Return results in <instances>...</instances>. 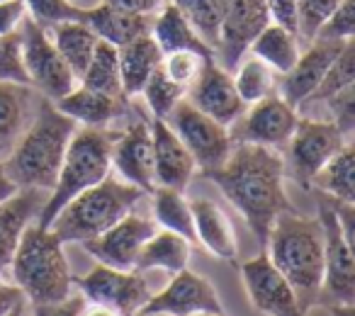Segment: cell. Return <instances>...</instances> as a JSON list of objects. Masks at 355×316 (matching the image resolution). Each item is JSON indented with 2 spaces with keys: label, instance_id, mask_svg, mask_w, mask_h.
<instances>
[{
  "label": "cell",
  "instance_id": "obj_1",
  "mask_svg": "<svg viewBox=\"0 0 355 316\" xmlns=\"http://www.w3.org/2000/svg\"><path fill=\"white\" fill-rule=\"evenodd\" d=\"M234 204L261 248L277 214L290 212L292 202L285 193V161L277 148L258 143H234L227 161L219 168L202 173Z\"/></svg>",
  "mask_w": 355,
  "mask_h": 316
},
{
  "label": "cell",
  "instance_id": "obj_2",
  "mask_svg": "<svg viewBox=\"0 0 355 316\" xmlns=\"http://www.w3.org/2000/svg\"><path fill=\"white\" fill-rule=\"evenodd\" d=\"M78 124L56 109L51 100L42 98L27 132L17 137L3 164L6 175L17 188H37L49 193L56 185L66 146Z\"/></svg>",
  "mask_w": 355,
  "mask_h": 316
},
{
  "label": "cell",
  "instance_id": "obj_3",
  "mask_svg": "<svg viewBox=\"0 0 355 316\" xmlns=\"http://www.w3.org/2000/svg\"><path fill=\"white\" fill-rule=\"evenodd\" d=\"M263 251L292 285L302 309L316 306L324 280V231L319 219L302 217L295 209L277 214Z\"/></svg>",
  "mask_w": 355,
  "mask_h": 316
},
{
  "label": "cell",
  "instance_id": "obj_4",
  "mask_svg": "<svg viewBox=\"0 0 355 316\" xmlns=\"http://www.w3.org/2000/svg\"><path fill=\"white\" fill-rule=\"evenodd\" d=\"M141 198L144 193L139 188L107 175L98 185L71 198L46 229H51L61 243L90 241L134 212Z\"/></svg>",
  "mask_w": 355,
  "mask_h": 316
},
{
  "label": "cell",
  "instance_id": "obj_5",
  "mask_svg": "<svg viewBox=\"0 0 355 316\" xmlns=\"http://www.w3.org/2000/svg\"><path fill=\"white\" fill-rule=\"evenodd\" d=\"M12 280L32 304H51L71 295L73 275L69 270L64 243L51 229L32 222L25 229L10 261Z\"/></svg>",
  "mask_w": 355,
  "mask_h": 316
},
{
  "label": "cell",
  "instance_id": "obj_6",
  "mask_svg": "<svg viewBox=\"0 0 355 316\" xmlns=\"http://www.w3.org/2000/svg\"><path fill=\"white\" fill-rule=\"evenodd\" d=\"M114 137L117 132H110L107 127H76L66 146L56 185L49 190V198L37 217L40 227L46 229L71 198L107 178L112 170L110 151H112Z\"/></svg>",
  "mask_w": 355,
  "mask_h": 316
},
{
  "label": "cell",
  "instance_id": "obj_7",
  "mask_svg": "<svg viewBox=\"0 0 355 316\" xmlns=\"http://www.w3.org/2000/svg\"><path fill=\"white\" fill-rule=\"evenodd\" d=\"M350 139L329 119L324 122V119L300 117L290 141L285 143V156H282L285 175H290L300 188L311 190L314 175Z\"/></svg>",
  "mask_w": 355,
  "mask_h": 316
},
{
  "label": "cell",
  "instance_id": "obj_8",
  "mask_svg": "<svg viewBox=\"0 0 355 316\" xmlns=\"http://www.w3.org/2000/svg\"><path fill=\"white\" fill-rule=\"evenodd\" d=\"M319 224L324 231V280L316 306L355 304V258L353 246L340 231L334 207L319 193Z\"/></svg>",
  "mask_w": 355,
  "mask_h": 316
},
{
  "label": "cell",
  "instance_id": "obj_9",
  "mask_svg": "<svg viewBox=\"0 0 355 316\" xmlns=\"http://www.w3.org/2000/svg\"><path fill=\"white\" fill-rule=\"evenodd\" d=\"M166 122L178 134V139L185 143L190 156L195 158L200 173L219 168L227 161L234 146L232 137H229V127L219 124L209 114L200 112L188 98H183L171 109Z\"/></svg>",
  "mask_w": 355,
  "mask_h": 316
},
{
  "label": "cell",
  "instance_id": "obj_10",
  "mask_svg": "<svg viewBox=\"0 0 355 316\" xmlns=\"http://www.w3.org/2000/svg\"><path fill=\"white\" fill-rule=\"evenodd\" d=\"M22 32V59L30 76V85L37 88L46 100L56 103L66 93L76 88L78 78L71 73L66 61L56 51L49 32L42 25H37L32 17H25L20 25Z\"/></svg>",
  "mask_w": 355,
  "mask_h": 316
},
{
  "label": "cell",
  "instance_id": "obj_11",
  "mask_svg": "<svg viewBox=\"0 0 355 316\" xmlns=\"http://www.w3.org/2000/svg\"><path fill=\"white\" fill-rule=\"evenodd\" d=\"M195 314H224L219 292L207 277L193 270H180L171 275V282L161 292L148 297L137 316H195Z\"/></svg>",
  "mask_w": 355,
  "mask_h": 316
},
{
  "label": "cell",
  "instance_id": "obj_12",
  "mask_svg": "<svg viewBox=\"0 0 355 316\" xmlns=\"http://www.w3.org/2000/svg\"><path fill=\"white\" fill-rule=\"evenodd\" d=\"M297 107L280 98L277 93L246 105L243 114L229 127L234 143H258L268 148H282L290 141L297 127Z\"/></svg>",
  "mask_w": 355,
  "mask_h": 316
},
{
  "label": "cell",
  "instance_id": "obj_13",
  "mask_svg": "<svg viewBox=\"0 0 355 316\" xmlns=\"http://www.w3.org/2000/svg\"><path fill=\"white\" fill-rule=\"evenodd\" d=\"M73 285L88 301L107 304L122 316H137V311L151 297L148 282L141 277V272L117 270V267L103 265V263H98L83 277H73Z\"/></svg>",
  "mask_w": 355,
  "mask_h": 316
},
{
  "label": "cell",
  "instance_id": "obj_14",
  "mask_svg": "<svg viewBox=\"0 0 355 316\" xmlns=\"http://www.w3.org/2000/svg\"><path fill=\"white\" fill-rule=\"evenodd\" d=\"M241 280L253 309L263 316H306L290 282L270 263L266 251L241 265Z\"/></svg>",
  "mask_w": 355,
  "mask_h": 316
},
{
  "label": "cell",
  "instance_id": "obj_15",
  "mask_svg": "<svg viewBox=\"0 0 355 316\" xmlns=\"http://www.w3.org/2000/svg\"><path fill=\"white\" fill-rule=\"evenodd\" d=\"M268 22L272 20L266 8V0H227V12H224L222 32H219V46L214 51L217 64L234 73L239 61L248 54L251 42Z\"/></svg>",
  "mask_w": 355,
  "mask_h": 316
},
{
  "label": "cell",
  "instance_id": "obj_16",
  "mask_svg": "<svg viewBox=\"0 0 355 316\" xmlns=\"http://www.w3.org/2000/svg\"><path fill=\"white\" fill-rule=\"evenodd\" d=\"M156 229L158 227L153 219L129 212L107 231L90 238V241H83V248L103 265L117 267V270H134L141 246L151 238Z\"/></svg>",
  "mask_w": 355,
  "mask_h": 316
},
{
  "label": "cell",
  "instance_id": "obj_17",
  "mask_svg": "<svg viewBox=\"0 0 355 316\" xmlns=\"http://www.w3.org/2000/svg\"><path fill=\"white\" fill-rule=\"evenodd\" d=\"M110 164L117 170L119 180L139 188L144 195H151L156 190L151 132L144 119H134L122 132H117L110 151Z\"/></svg>",
  "mask_w": 355,
  "mask_h": 316
},
{
  "label": "cell",
  "instance_id": "obj_18",
  "mask_svg": "<svg viewBox=\"0 0 355 316\" xmlns=\"http://www.w3.org/2000/svg\"><path fill=\"white\" fill-rule=\"evenodd\" d=\"M185 98L200 109V112L209 114L224 127H232L239 117L243 114L246 105L239 98L236 85H234L232 71L217 64V59H209L205 64L202 73L198 76L193 85L188 88Z\"/></svg>",
  "mask_w": 355,
  "mask_h": 316
},
{
  "label": "cell",
  "instance_id": "obj_19",
  "mask_svg": "<svg viewBox=\"0 0 355 316\" xmlns=\"http://www.w3.org/2000/svg\"><path fill=\"white\" fill-rule=\"evenodd\" d=\"M348 42V40H345ZM345 42L340 40H311L309 44H304V49L300 51V59L292 66L287 73L280 76V98L285 103H290L292 107H300L316 88H319L321 78L326 76L329 66L334 64V59L340 54Z\"/></svg>",
  "mask_w": 355,
  "mask_h": 316
},
{
  "label": "cell",
  "instance_id": "obj_20",
  "mask_svg": "<svg viewBox=\"0 0 355 316\" xmlns=\"http://www.w3.org/2000/svg\"><path fill=\"white\" fill-rule=\"evenodd\" d=\"M153 148V178L156 188H173L185 193L193 175L198 173L195 158L185 148V143L178 139V134L168 127L166 119L153 117L148 124Z\"/></svg>",
  "mask_w": 355,
  "mask_h": 316
},
{
  "label": "cell",
  "instance_id": "obj_21",
  "mask_svg": "<svg viewBox=\"0 0 355 316\" xmlns=\"http://www.w3.org/2000/svg\"><path fill=\"white\" fill-rule=\"evenodd\" d=\"M46 198V190L20 188L6 202H0V270L10 265L22 234L32 222H37Z\"/></svg>",
  "mask_w": 355,
  "mask_h": 316
},
{
  "label": "cell",
  "instance_id": "obj_22",
  "mask_svg": "<svg viewBox=\"0 0 355 316\" xmlns=\"http://www.w3.org/2000/svg\"><path fill=\"white\" fill-rule=\"evenodd\" d=\"M190 212H193L195 224V243H202L205 251H209L219 261H236V231H234L232 219L224 214V209L207 198H195L190 200Z\"/></svg>",
  "mask_w": 355,
  "mask_h": 316
},
{
  "label": "cell",
  "instance_id": "obj_23",
  "mask_svg": "<svg viewBox=\"0 0 355 316\" xmlns=\"http://www.w3.org/2000/svg\"><path fill=\"white\" fill-rule=\"evenodd\" d=\"M56 109L71 117L80 127H107L112 119L127 112V100L98 93L85 85H76L71 93L56 100Z\"/></svg>",
  "mask_w": 355,
  "mask_h": 316
},
{
  "label": "cell",
  "instance_id": "obj_24",
  "mask_svg": "<svg viewBox=\"0 0 355 316\" xmlns=\"http://www.w3.org/2000/svg\"><path fill=\"white\" fill-rule=\"evenodd\" d=\"M83 22L98 35V40L110 42L114 46H122L127 42L137 40L141 35H148L153 15H137V12H124L119 8H112L107 3L85 8Z\"/></svg>",
  "mask_w": 355,
  "mask_h": 316
},
{
  "label": "cell",
  "instance_id": "obj_25",
  "mask_svg": "<svg viewBox=\"0 0 355 316\" xmlns=\"http://www.w3.org/2000/svg\"><path fill=\"white\" fill-rule=\"evenodd\" d=\"M190 256H193V243L188 238L175 231H168V229H156L151 238L141 246L134 270H163L168 275H175L188 267Z\"/></svg>",
  "mask_w": 355,
  "mask_h": 316
},
{
  "label": "cell",
  "instance_id": "obj_26",
  "mask_svg": "<svg viewBox=\"0 0 355 316\" xmlns=\"http://www.w3.org/2000/svg\"><path fill=\"white\" fill-rule=\"evenodd\" d=\"M158 15L153 17L151 30L148 35L153 37V42L158 44L161 54H171V51H198V54L207 56V59H214V51L195 35V30L190 27V22L185 20V15L178 10L175 3H163V8H158Z\"/></svg>",
  "mask_w": 355,
  "mask_h": 316
},
{
  "label": "cell",
  "instance_id": "obj_27",
  "mask_svg": "<svg viewBox=\"0 0 355 316\" xmlns=\"http://www.w3.org/2000/svg\"><path fill=\"white\" fill-rule=\"evenodd\" d=\"M119 49V73H122V90L124 98L141 95L146 80L151 78L153 71L161 66L163 54L151 35H141L127 44L117 46Z\"/></svg>",
  "mask_w": 355,
  "mask_h": 316
},
{
  "label": "cell",
  "instance_id": "obj_28",
  "mask_svg": "<svg viewBox=\"0 0 355 316\" xmlns=\"http://www.w3.org/2000/svg\"><path fill=\"white\" fill-rule=\"evenodd\" d=\"M248 51H251V56L261 59L266 66H270L277 76H282L297 64L302 46L292 30L277 25V22H268V25L258 32L256 40L251 42Z\"/></svg>",
  "mask_w": 355,
  "mask_h": 316
},
{
  "label": "cell",
  "instance_id": "obj_29",
  "mask_svg": "<svg viewBox=\"0 0 355 316\" xmlns=\"http://www.w3.org/2000/svg\"><path fill=\"white\" fill-rule=\"evenodd\" d=\"M46 30H49L51 42H54L61 59L66 61V66L71 69V73L80 80L90 56H93L95 46H98V42H100L98 35H95L85 22H78V20L59 22V25H51V27H46Z\"/></svg>",
  "mask_w": 355,
  "mask_h": 316
},
{
  "label": "cell",
  "instance_id": "obj_30",
  "mask_svg": "<svg viewBox=\"0 0 355 316\" xmlns=\"http://www.w3.org/2000/svg\"><path fill=\"white\" fill-rule=\"evenodd\" d=\"M32 107V85L0 80V151L10 148L25 129Z\"/></svg>",
  "mask_w": 355,
  "mask_h": 316
},
{
  "label": "cell",
  "instance_id": "obj_31",
  "mask_svg": "<svg viewBox=\"0 0 355 316\" xmlns=\"http://www.w3.org/2000/svg\"><path fill=\"white\" fill-rule=\"evenodd\" d=\"M80 85H85V88H90V90H98V93L112 95V98H124L117 46L103 40L98 42V46H95L88 66H85L83 76H80Z\"/></svg>",
  "mask_w": 355,
  "mask_h": 316
},
{
  "label": "cell",
  "instance_id": "obj_32",
  "mask_svg": "<svg viewBox=\"0 0 355 316\" xmlns=\"http://www.w3.org/2000/svg\"><path fill=\"white\" fill-rule=\"evenodd\" d=\"M353 168H355V146L348 141L329 164L314 175L311 188L316 193L329 195V198L343 200V202H355V188H353Z\"/></svg>",
  "mask_w": 355,
  "mask_h": 316
},
{
  "label": "cell",
  "instance_id": "obj_33",
  "mask_svg": "<svg viewBox=\"0 0 355 316\" xmlns=\"http://www.w3.org/2000/svg\"><path fill=\"white\" fill-rule=\"evenodd\" d=\"M153 198V222L156 227L175 231L185 236L190 243H195V224L193 212H190V202L180 190L173 188H156L151 193Z\"/></svg>",
  "mask_w": 355,
  "mask_h": 316
},
{
  "label": "cell",
  "instance_id": "obj_34",
  "mask_svg": "<svg viewBox=\"0 0 355 316\" xmlns=\"http://www.w3.org/2000/svg\"><path fill=\"white\" fill-rule=\"evenodd\" d=\"M178 10L183 12L185 20L195 30V35L205 42L212 51L219 46V32H222L227 0H173Z\"/></svg>",
  "mask_w": 355,
  "mask_h": 316
},
{
  "label": "cell",
  "instance_id": "obj_35",
  "mask_svg": "<svg viewBox=\"0 0 355 316\" xmlns=\"http://www.w3.org/2000/svg\"><path fill=\"white\" fill-rule=\"evenodd\" d=\"M234 85H236L239 98L243 100V105H253L258 100L268 98V95L277 93V78L280 76L266 66L256 56H243L239 61V66L234 69Z\"/></svg>",
  "mask_w": 355,
  "mask_h": 316
},
{
  "label": "cell",
  "instance_id": "obj_36",
  "mask_svg": "<svg viewBox=\"0 0 355 316\" xmlns=\"http://www.w3.org/2000/svg\"><path fill=\"white\" fill-rule=\"evenodd\" d=\"M355 85V40H348L340 49V54L334 59V64L329 66L326 76L321 78L319 88L309 95L302 105L306 103H324L326 98L340 93V90ZM300 105V107H302Z\"/></svg>",
  "mask_w": 355,
  "mask_h": 316
},
{
  "label": "cell",
  "instance_id": "obj_37",
  "mask_svg": "<svg viewBox=\"0 0 355 316\" xmlns=\"http://www.w3.org/2000/svg\"><path fill=\"white\" fill-rule=\"evenodd\" d=\"M185 93H188V90H185L183 85L173 83L161 71V66L153 71L151 78L146 80V85H144V90H141L148 109H151V114L158 119H166L168 114H171V109L185 98Z\"/></svg>",
  "mask_w": 355,
  "mask_h": 316
},
{
  "label": "cell",
  "instance_id": "obj_38",
  "mask_svg": "<svg viewBox=\"0 0 355 316\" xmlns=\"http://www.w3.org/2000/svg\"><path fill=\"white\" fill-rule=\"evenodd\" d=\"M338 3L340 0H297V40L304 44L316 40L321 25L329 20V15L338 8Z\"/></svg>",
  "mask_w": 355,
  "mask_h": 316
},
{
  "label": "cell",
  "instance_id": "obj_39",
  "mask_svg": "<svg viewBox=\"0 0 355 316\" xmlns=\"http://www.w3.org/2000/svg\"><path fill=\"white\" fill-rule=\"evenodd\" d=\"M207 56L198 54V51H171V54H163L161 61V71L173 80V83L183 85L185 90L198 80V76L202 73L205 64H207Z\"/></svg>",
  "mask_w": 355,
  "mask_h": 316
},
{
  "label": "cell",
  "instance_id": "obj_40",
  "mask_svg": "<svg viewBox=\"0 0 355 316\" xmlns=\"http://www.w3.org/2000/svg\"><path fill=\"white\" fill-rule=\"evenodd\" d=\"M27 6V17L46 27L59 25V22H71L78 20L83 22V10L85 8L73 6V0H25Z\"/></svg>",
  "mask_w": 355,
  "mask_h": 316
},
{
  "label": "cell",
  "instance_id": "obj_41",
  "mask_svg": "<svg viewBox=\"0 0 355 316\" xmlns=\"http://www.w3.org/2000/svg\"><path fill=\"white\" fill-rule=\"evenodd\" d=\"M0 80L30 85V76L22 59V32L0 35Z\"/></svg>",
  "mask_w": 355,
  "mask_h": 316
},
{
  "label": "cell",
  "instance_id": "obj_42",
  "mask_svg": "<svg viewBox=\"0 0 355 316\" xmlns=\"http://www.w3.org/2000/svg\"><path fill=\"white\" fill-rule=\"evenodd\" d=\"M319 40H353L355 37V0H340L338 8L321 25Z\"/></svg>",
  "mask_w": 355,
  "mask_h": 316
},
{
  "label": "cell",
  "instance_id": "obj_43",
  "mask_svg": "<svg viewBox=\"0 0 355 316\" xmlns=\"http://www.w3.org/2000/svg\"><path fill=\"white\" fill-rule=\"evenodd\" d=\"M324 105L331 112L329 122H334L348 139L353 137V129H355V85L340 90V93H336V95H331V98H326Z\"/></svg>",
  "mask_w": 355,
  "mask_h": 316
},
{
  "label": "cell",
  "instance_id": "obj_44",
  "mask_svg": "<svg viewBox=\"0 0 355 316\" xmlns=\"http://www.w3.org/2000/svg\"><path fill=\"white\" fill-rule=\"evenodd\" d=\"M85 304V297L69 295L61 301H51V304H32L30 316H80V309Z\"/></svg>",
  "mask_w": 355,
  "mask_h": 316
},
{
  "label": "cell",
  "instance_id": "obj_45",
  "mask_svg": "<svg viewBox=\"0 0 355 316\" xmlns=\"http://www.w3.org/2000/svg\"><path fill=\"white\" fill-rule=\"evenodd\" d=\"M27 17L25 0H0V35L17 32Z\"/></svg>",
  "mask_w": 355,
  "mask_h": 316
},
{
  "label": "cell",
  "instance_id": "obj_46",
  "mask_svg": "<svg viewBox=\"0 0 355 316\" xmlns=\"http://www.w3.org/2000/svg\"><path fill=\"white\" fill-rule=\"evenodd\" d=\"M270 20L295 32L297 25V0H266Z\"/></svg>",
  "mask_w": 355,
  "mask_h": 316
},
{
  "label": "cell",
  "instance_id": "obj_47",
  "mask_svg": "<svg viewBox=\"0 0 355 316\" xmlns=\"http://www.w3.org/2000/svg\"><path fill=\"white\" fill-rule=\"evenodd\" d=\"M107 6L119 8L124 12H137V15H153L166 0H105Z\"/></svg>",
  "mask_w": 355,
  "mask_h": 316
},
{
  "label": "cell",
  "instance_id": "obj_48",
  "mask_svg": "<svg viewBox=\"0 0 355 316\" xmlns=\"http://www.w3.org/2000/svg\"><path fill=\"white\" fill-rule=\"evenodd\" d=\"M25 301V295L17 285H10V282L3 280L0 275V316H6L10 309H15L17 304Z\"/></svg>",
  "mask_w": 355,
  "mask_h": 316
},
{
  "label": "cell",
  "instance_id": "obj_49",
  "mask_svg": "<svg viewBox=\"0 0 355 316\" xmlns=\"http://www.w3.org/2000/svg\"><path fill=\"white\" fill-rule=\"evenodd\" d=\"M80 316H122L117 309L107 304H100V301H88L85 299L83 309H80Z\"/></svg>",
  "mask_w": 355,
  "mask_h": 316
},
{
  "label": "cell",
  "instance_id": "obj_50",
  "mask_svg": "<svg viewBox=\"0 0 355 316\" xmlns=\"http://www.w3.org/2000/svg\"><path fill=\"white\" fill-rule=\"evenodd\" d=\"M17 190H20V188H17V185L8 178L6 170H3V164H0V202H6V200L10 198V195H15Z\"/></svg>",
  "mask_w": 355,
  "mask_h": 316
},
{
  "label": "cell",
  "instance_id": "obj_51",
  "mask_svg": "<svg viewBox=\"0 0 355 316\" xmlns=\"http://www.w3.org/2000/svg\"><path fill=\"white\" fill-rule=\"evenodd\" d=\"M329 316H355V304H338V306H329Z\"/></svg>",
  "mask_w": 355,
  "mask_h": 316
},
{
  "label": "cell",
  "instance_id": "obj_52",
  "mask_svg": "<svg viewBox=\"0 0 355 316\" xmlns=\"http://www.w3.org/2000/svg\"><path fill=\"white\" fill-rule=\"evenodd\" d=\"M6 316H25V301H22V304H17L15 309H10Z\"/></svg>",
  "mask_w": 355,
  "mask_h": 316
},
{
  "label": "cell",
  "instance_id": "obj_53",
  "mask_svg": "<svg viewBox=\"0 0 355 316\" xmlns=\"http://www.w3.org/2000/svg\"><path fill=\"white\" fill-rule=\"evenodd\" d=\"M195 316H227V314H195Z\"/></svg>",
  "mask_w": 355,
  "mask_h": 316
},
{
  "label": "cell",
  "instance_id": "obj_54",
  "mask_svg": "<svg viewBox=\"0 0 355 316\" xmlns=\"http://www.w3.org/2000/svg\"><path fill=\"white\" fill-rule=\"evenodd\" d=\"M25 316H30V314H25Z\"/></svg>",
  "mask_w": 355,
  "mask_h": 316
}]
</instances>
